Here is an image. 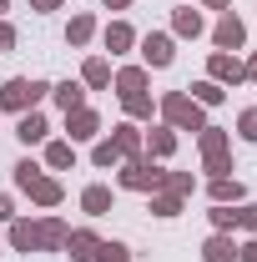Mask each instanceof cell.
<instances>
[{
  "label": "cell",
  "instance_id": "836d02e7",
  "mask_svg": "<svg viewBox=\"0 0 257 262\" xmlns=\"http://www.w3.org/2000/svg\"><path fill=\"white\" fill-rule=\"evenodd\" d=\"M237 257H242V262H257V242H247V247H237Z\"/></svg>",
  "mask_w": 257,
  "mask_h": 262
},
{
  "label": "cell",
  "instance_id": "8992f818",
  "mask_svg": "<svg viewBox=\"0 0 257 262\" xmlns=\"http://www.w3.org/2000/svg\"><path fill=\"white\" fill-rule=\"evenodd\" d=\"M141 56H146V66H172V35L152 31L146 40H141Z\"/></svg>",
  "mask_w": 257,
  "mask_h": 262
},
{
  "label": "cell",
  "instance_id": "74e56055",
  "mask_svg": "<svg viewBox=\"0 0 257 262\" xmlns=\"http://www.w3.org/2000/svg\"><path fill=\"white\" fill-rule=\"evenodd\" d=\"M242 71H247V76H257V56H252V66H242Z\"/></svg>",
  "mask_w": 257,
  "mask_h": 262
},
{
  "label": "cell",
  "instance_id": "5bb4252c",
  "mask_svg": "<svg viewBox=\"0 0 257 262\" xmlns=\"http://www.w3.org/2000/svg\"><path fill=\"white\" fill-rule=\"evenodd\" d=\"M81 207H86L91 217H106V212H111V192H106V187H86V192H81Z\"/></svg>",
  "mask_w": 257,
  "mask_h": 262
},
{
  "label": "cell",
  "instance_id": "ffe728a7",
  "mask_svg": "<svg viewBox=\"0 0 257 262\" xmlns=\"http://www.w3.org/2000/svg\"><path fill=\"white\" fill-rule=\"evenodd\" d=\"M192 101H197V106H217V101H222V86H217V81H197Z\"/></svg>",
  "mask_w": 257,
  "mask_h": 262
},
{
  "label": "cell",
  "instance_id": "ac0fdd59",
  "mask_svg": "<svg viewBox=\"0 0 257 262\" xmlns=\"http://www.w3.org/2000/svg\"><path fill=\"white\" fill-rule=\"evenodd\" d=\"M46 162L56 166V171H66V166L76 162V151H71V141H51V146H46Z\"/></svg>",
  "mask_w": 257,
  "mask_h": 262
},
{
  "label": "cell",
  "instance_id": "2e32d148",
  "mask_svg": "<svg viewBox=\"0 0 257 262\" xmlns=\"http://www.w3.org/2000/svg\"><path fill=\"white\" fill-rule=\"evenodd\" d=\"M40 247H66V222L61 217H46L40 222Z\"/></svg>",
  "mask_w": 257,
  "mask_h": 262
},
{
  "label": "cell",
  "instance_id": "8d00e7d4",
  "mask_svg": "<svg viewBox=\"0 0 257 262\" xmlns=\"http://www.w3.org/2000/svg\"><path fill=\"white\" fill-rule=\"evenodd\" d=\"M101 5H106V10H126L131 0H101Z\"/></svg>",
  "mask_w": 257,
  "mask_h": 262
},
{
  "label": "cell",
  "instance_id": "f1b7e54d",
  "mask_svg": "<svg viewBox=\"0 0 257 262\" xmlns=\"http://www.w3.org/2000/svg\"><path fill=\"white\" fill-rule=\"evenodd\" d=\"M96 262H126V247H121V242H101V247H96Z\"/></svg>",
  "mask_w": 257,
  "mask_h": 262
},
{
  "label": "cell",
  "instance_id": "d4e9b609",
  "mask_svg": "<svg viewBox=\"0 0 257 262\" xmlns=\"http://www.w3.org/2000/svg\"><path fill=\"white\" fill-rule=\"evenodd\" d=\"M111 81V66L106 61H86V86H106Z\"/></svg>",
  "mask_w": 257,
  "mask_h": 262
},
{
  "label": "cell",
  "instance_id": "603a6c76",
  "mask_svg": "<svg viewBox=\"0 0 257 262\" xmlns=\"http://www.w3.org/2000/svg\"><path fill=\"white\" fill-rule=\"evenodd\" d=\"M177 35H202V15L197 10H177Z\"/></svg>",
  "mask_w": 257,
  "mask_h": 262
},
{
  "label": "cell",
  "instance_id": "5b68a950",
  "mask_svg": "<svg viewBox=\"0 0 257 262\" xmlns=\"http://www.w3.org/2000/svg\"><path fill=\"white\" fill-rule=\"evenodd\" d=\"M66 131H71V141H91L101 131V116L91 106H76V111H66Z\"/></svg>",
  "mask_w": 257,
  "mask_h": 262
},
{
  "label": "cell",
  "instance_id": "d590c367",
  "mask_svg": "<svg viewBox=\"0 0 257 262\" xmlns=\"http://www.w3.org/2000/svg\"><path fill=\"white\" fill-rule=\"evenodd\" d=\"M35 10H56V5H61V0H31Z\"/></svg>",
  "mask_w": 257,
  "mask_h": 262
},
{
  "label": "cell",
  "instance_id": "9a60e30c",
  "mask_svg": "<svg viewBox=\"0 0 257 262\" xmlns=\"http://www.w3.org/2000/svg\"><path fill=\"white\" fill-rule=\"evenodd\" d=\"M51 96L61 101V111H76V106H86V96H81V86H76V81H61V86H51Z\"/></svg>",
  "mask_w": 257,
  "mask_h": 262
},
{
  "label": "cell",
  "instance_id": "4fadbf2b",
  "mask_svg": "<svg viewBox=\"0 0 257 262\" xmlns=\"http://www.w3.org/2000/svg\"><path fill=\"white\" fill-rule=\"evenodd\" d=\"M242 76H247V71H242V66L232 61V56H222V51L212 56V81H232V86H237Z\"/></svg>",
  "mask_w": 257,
  "mask_h": 262
},
{
  "label": "cell",
  "instance_id": "7a4b0ae2",
  "mask_svg": "<svg viewBox=\"0 0 257 262\" xmlns=\"http://www.w3.org/2000/svg\"><path fill=\"white\" fill-rule=\"evenodd\" d=\"M46 91H51L46 81H26V76H15V81H5V86H0V106H5V111H20V116H26L35 101L46 96Z\"/></svg>",
  "mask_w": 257,
  "mask_h": 262
},
{
  "label": "cell",
  "instance_id": "4316f807",
  "mask_svg": "<svg viewBox=\"0 0 257 262\" xmlns=\"http://www.w3.org/2000/svg\"><path fill=\"white\" fill-rule=\"evenodd\" d=\"M172 146H177L172 131H152V157H172Z\"/></svg>",
  "mask_w": 257,
  "mask_h": 262
},
{
  "label": "cell",
  "instance_id": "7c38bea8",
  "mask_svg": "<svg viewBox=\"0 0 257 262\" xmlns=\"http://www.w3.org/2000/svg\"><path fill=\"white\" fill-rule=\"evenodd\" d=\"M46 116H40V111H26V116H20V126H15V136H20V141H26V146H31V141H46Z\"/></svg>",
  "mask_w": 257,
  "mask_h": 262
},
{
  "label": "cell",
  "instance_id": "ab89813d",
  "mask_svg": "<svg viewBox=\"0 0 257 262\" xmlns=\"http://www.w3.org/2000/svg\"><path fill=\"white\" fill-rule=\"evenodd\" d=\"M0 10H5V0H0Z\"/></svg>",
  "mask_w": 257,
  "mask_h": 262
},
{
  "label": "cell",
  "instance_id": "8fae6325",
  "mask_svg": "<svg viewBox=\"0 0 257 262\" xmlns=\"http://www.w3.org/2000/svg\"><path fill=\"white\" fill-rule=\"evenodd\" d=\"M202 257H207V262H232V257H237V242H232L227 232H217V237H207Z\"/></svg>",
  "mask_w": 257,
  "mask_h": 262
},
{
  "label": "cell",
  "instance_id": "4dcf8cb0",
  "mask_svg": "<svg viewBox=\"0 0 257 262\" xmlns=\"http://www.w3.org/2000/svg\"><path fill=\"white\" fill-rule=\"evenodd\" d=\"M237 131H242L247 141H257V106H252V111H242V121H237Z\"/></svg>",
  "mask_w": 257,
  "mask_h": 262
},
{
  "label": "cell",
  "instance_id": "ba28073f",
  "mask_svg": "<svg viewBox=\"0 0 257 262\" xmlns=\"http://www.w3.org/2000/svg\"><path fill=\"white\" fill-rule=\"evenodd\" d=\"M96 232H66V252H71V257L76 262H96Z\"/></svg>",
  "mask_w": 257,
  "mask_h": 262
},
{
  "label": "cell",
  "instance_id": "f35d334b",
  "mask_svg": "<svg viewBox=\"0 0 257 262\" xmlns=\"http://www.w3.org/2000/svg\"><path fill=\"white\" fill-rule=\"evenodd\" d=\"M207 5H212V10H222V5H227V0H207Z\"/></svg>",
  "mask_w": 257,
  "mask_h": 262
},
{
  "label": "cell",
  "instance_id": "7402d4cb",
  "mask_svg": "<svg viewBox=\"0 0 257 262\" xmlns=\"http://www.w3.org/2000/svg\"><path fill=\"white\" fill-rule=\"evenodd\" d=\"M242 196V187L237 182H227V177H212V202H237Z\"/></svg>",
  "mask_w": 257,
  "mask_h": 262
},
{
  "label": "cell",
  "instance_id": "cb8c5ba5",
  "mask_svg": "<svg viewBox=\"0 0 257 262\" xmlns=\"http://www.w3.org/2000/svg\"><path fill=\"white\" fill-rule=\"evenodd\" d=\"M152 212H157V217H177V212H182V196H177V192L157 196V202H152Z\"/></svg>",
  "mask_w": 257,
  "mask_h": 262
},
{
  "label": "cell",
  "instance_id": "277c9868",
  "mask_svg": "<svg viewBox=\"0 0 257 262\" xmlns=\"http://www.w3.org/2000/svg\"><path fill=\"white\" fill-rule=\"evenodd\" d=\"M121 187H131V192H157V187H166V171L146 166L141 157H131L126 171H121Z\"/></svg>",
  "mask_w": 257,
  "mask_h": 262
},
{
  "label": "cell",
  "instance_id": "1f68e13d",
  "mask_svg": "<svg viewBox=\"0 0 257 262\" xmlns=\"http://www.w3.org/2000/svg\"><path fill=\"white\" fill-rule=\"evenodd\" d=\"M237 227H247V232H257V207H242V212H237Z\"/></svg>",
  "mask_w": 257,
  "mask_h": 262
},
{
  "label": "cell",
  "instance_id": "83f0119b",
  "mask_svg": "<svg viewBox=\"0 0 257 262\" xmlns=\"http://www.w3.org/2000/svg\"><path fill=\"white\" fill-rule=\"evenodd\" d=\"M91 162H96V166H116V162H121V151H116L111 141H101L96 151H91Z\"/></svg>",
  "mask_w": 257,
  "mask_h": 262
},
{
  "label": "cell",
  "instance_id": "e0dca14e",
  "mask_svg": "<svg viewBox=\"0 0 257 262\" xmlns=\"http://www.w3.org/2000/svg\"><path fill=\"white\" fill-rule=\"evenodd\" d=\"M111 146H116L121 157H136V146H141V136H136V126H116V136H111Z\"/></svg>",
  "mask_w": 257,
  "mask_h": 262
},
{
  "label": "cell",
  "instance_id": "484cf974",
  "mask_svg": "<svg viewBox=\"0 0 257 262\" xmlns=\"http://www.w3.org/2000/svg\"><path fill=\"white\" fill-rule=\"evenodd\" d=\"M212 222H217V232H232L237 227V212H232L227 202H217V207H212Z\"/></svg>",
  "mask_w": 257,
  "mask_h": 262
},
{
  "label": "cell",
  "instance_id": "30bf717a",
  "mask_svg": "<svg viewBox=\"0 0 257 262\" xmlns=\"http://www.w3.org/2000/svg\"><path fill=\"white\" fill-rule=\"evenodd\" d=\"M131 40H136V31H131L126 20H111V26H106V51H111V56L131 51Z\"/></svg>",
  "mask_w": 257,
  "mask_h": 262
},
{
  "label": "cell",
  "instance_id": "d6986e66",
  "mask_svg": "<svg viewBox=\"0 0 257 262\" xmlns=\"http://www.w3.org/2000/svg\"><path fill=\"white\" fill-rule=\"evenodd\" d=\"M91 31H96V20H91V15H76V20H71V31H66V40H71V46H86Z\"/></svg>",
  "mask_w": 257,
  "mask_h": 262
},
{
  "label": "cell",
  "instance_id": "3957f363",
  "mask_svg": "<svg viewBox=\"0 0 257 262\" xmlns=\"http://www.w3.org/2000/svg\"><path fill=\"white\" fill-rule=\"evenodd\" d=\"M161 116L172 121V126H182V131H202L207 121H202V106H197L187 91H172V96L161 101Z\"/></svg>",
  "mask_w": 257,
  "mask_h": 262
},
{
  "label": "cell",
  "instance_id": "9c48e42d",
  "mask_svg": "<svg viewBox=\"0 0 257 262\" xmlns=\"http://www.w3.org/2000/svg\"><path fill=\"white\" fill-rule=\"evenodd\" d=\"M10 242H15V252H35L40 247V222H10Z\"/></svg>",
  "mask_w": 257,
  "mask_h": 262
},
{
  "label": "cell",
  "instance_id": "52a82bcc",
  "mask_svg": "<svg viewBox=\"0 0 257 262\" xmlns=\"http://www.w3.org/2000/svg\"><path fill=\"white\" fill-rule=\"evenodd\" d=\"M212 40H217L222 51H237V46L247 40V31H242V20H237V15H222V20H217V31H212Z\"/></svg>",
  "mask_w": 257,
  "mask_h": 262
},
{
  "label": "cell",
  "instance_id": "f546056e",
  "mask_svg": "<svg viewBox=\"0 0 257 262\" xmlns=\"http://www.w3.org/2000/svg\"><path fill=\"white\" fill-rule=\"evenodd\" d=\"M121 101H126L131 116H152V96H141V91H136V96H121Z\"/></svg>",
  "mask_w": 257,
  "mask_h": 262
},
{
  "label": "cell",
  "instance_id": "6da1fadb",
  "mask_svg": "<svg viewBox=\"0 0 257 262\" xmlns=\"http://www.w3.org/2000/svg\"><path fill=\"white\" fill-rule=\"evenodd\" d=\"M15 187H20V192H31L40 207H56V202L66 196L61 182H56V177H40V166H35V162H20V166H15Z\"/></svg>",
  "mask_w": 257,
  "mask_h": 262
},
{
  "label": "cell",
  "instance_id": "e575fe53",
  "mask_svg": "<svg viewBox=\"0 0 257 262\" xmlns=\"http://www.w3.org/2000/svg\"><path fill=\"white\" fill-rule=\"evenodd\" d=\"M0 222H10V196H0Z\"/></svg>",
  "mask_w": 257,
  "mask_h": 262
},
{
  "label": "cell",
  "instance_id": "44dd1931",
  "mask_svg": "<svg viewBox=\"0 0 257 262\" xmlns=\"http://www.w3.org/2000/svg\"><path fill=\"white\" fill-rule=\"evenodd\" d=\"M116 86H121V96H136V91L146 86V71H136V66H131V71H121V76H116Z\"/></svg>",
  "mask_w": 257,
  "mask_h": 262
},
{
  "label": "cell",
  "instance_id": "d6a6232c",
  "mask_svg": "<svg viewBox=\"0 0 257 262\" xmlns=\"http://www.w3.org/2000/svg\"><path fill=\"white\" fill-rule=\"evenodd\" d=\"M10 46H15V31H10V26L0 20V51H10Z\"/></svg>",
  "mask_w": 257,
  "mask_h": 262
}]
</instances>
